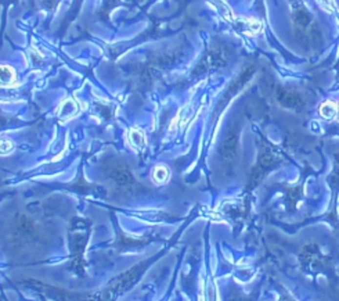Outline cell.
I'll use <instances>...</instances> for the list:
<instances>
[{
	"instance_id": "cell-3",
	"label": "cell",
	"mask_w": 339,
	"mask_h": 301,
	"mask_svg": "<svg viewBox=\"0 0 339 301\" xmlns=\"http://www.w3.org/2000/svg\"><path fill=\"white\" fill-rule=\"evenodd\" d=\"M16 81V71L8 66H0V85H11Z\"/></svg>"
},
{
	"instance_id": "cell-6",
	"label": "cell",
	"mask_w": 339,
	"mask_h": 301,
	"mask_svg": "<svg viewBox=\"0 0 339 301\" xmlns=\"http://www.w3.org/2000/svg\"><path fill=\"white\" fill-rule=\"evenodd\" d=\"M13 149H14V144H13V142L10 140V139H7V138H1L0 139V154H8V153H11L13 151Z\"/></svg>"
},
{
	"instance_id": "cell-4",
	"label": "cell",
	"mask_w": 339,
	"mask_h": 301,
	"mask_svg": "<svg viewBox=\"0 0 339 301\" xmlns=\"http://www.w3.org/2000/svg\"><path fill=\"white\" fill-rule=\"evenodd\" d=\"M169 176H170V172H169V169H168L165 165H158V167L154 169V172H152V179H154V182L158 185L166 184L168 179H169Z\"/></svg>"
},
{
	"instance_id": "cell-7",
	"label": "cell",
	"mask_w": 339,
	"mask_h": 301,
	"mask_svg": "<svg viewBox=\"0 0 339 301\" xmlns=\"http://www.w3.org/2000/svg\"><path fill=\"white\" fill-rule=\"evenodd\" d=\"M337 117L339 118V104H338V110H337Z\"/></svg>"
},
{
	"instance_id": "cell-2",
	"label": "cell",
	"mask_w": 339,
	"mask_h": 301,
	"mask_svg": "<svg viewBox=\"0 0 339 301\" xmlns=\"http://www.w3.org/2000/svg\"><path fill=\"white\" fill-rule=\"evenodd\" d=\"M129 140H130V144H132L134 149H141L146 144V136H144V134L141 132L140 129L133 128V129H130V132H129Z\"/></svg>"
},
{
	"instance_id": "cell-5",
	"label": "cell",
	"mask_w": 339,
	"mask_h": 301,
	"mask_svg": "<svg viewBox=\"0 0 339 301\" xmlns=\"http://www.w3.org/2000/svg\"><path fill=\"white\" fill-rule=\"evenodd\" d=\"M337 110H338V104L335 101H325L320 107V116L327 119L337 117Z\"/></svg>"
},
{
	"instance_id": "cell-1",
	"label": "cell",
	"mask_w": 339,
	"mask_h": 301,
	"mask_svg": "<svg viewBox=\"0 0 339 301\" xmlns=\"http://www.w3.org/2000/svg\"><path fill=\"white\" fill-rule=\"evenodd\" d=\"M76 113H78V104L74 99H66L65 101H63L61 107L58 110V116L63 119H69L76 116Z\"/></svg>"
}]
</instances>
